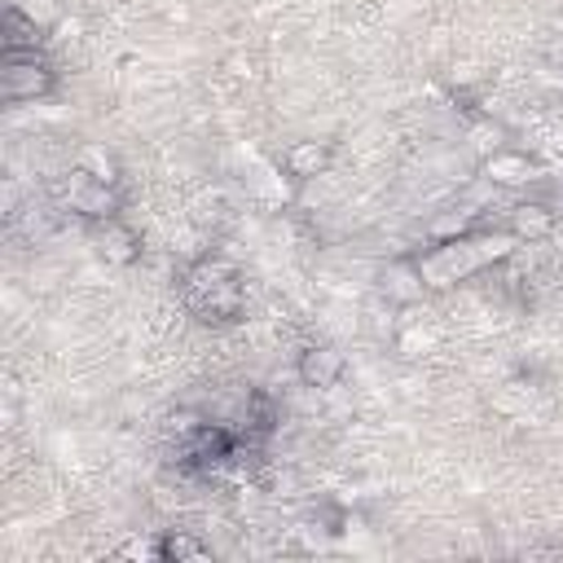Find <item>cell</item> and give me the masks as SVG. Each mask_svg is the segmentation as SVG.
Masks as SVG:
<instances>
[{
	"label": "cell",
	"instance_id": "cell-1",
	"mask_svg": "<svg viewBox=\"0 0 563 563\" xmlns=\"http://www.w3.org/2000/svg\"><path fill=\"white\" fill-rule=\"evenodd\" d=\"M515 246H519L515 233H506L501 224H488V229H471V233H457L444 242H427L422 251H413V268H418L422 286L440 295V290H453L457 282L501 268L515 255Z\"/></svg>",
	"mask_w": 563,
	"mask_h": 563
},
{
	"label": "cell",
	"instance_id": "cell-2",
	"mask_svg": "<svg viewBox=\"0 0 563 563\" xmlns=\"http://www.w3.org/2000/svg\"><path fill=\"white\" fill-rule=\"evenodd\" d=\"M180 303L202 325H233L246 312V286L242 268L224 255H207L180 273Z\"/></svg>",
	"mask_w": 563,
	"mask_h": 563
},
{
	"label": "cell",
	"instance_id": "cell-3",
	"mask_svg": "<svg viewBox=\"0 0 563 563\" xmlns=\"http://www.w3.org/2000/svg\"><path fill=\"white\" fill-rule=\"evenodd\" d=\"M48 202H57V211L84 220V224H101L114 220L123 211V185L119 180H101L88 167H70L48 185Z\"/></svg>",
	"mask_w": 563,
	"mask_h": 563
},
{
	"label": "cell",
	"instance_id": "cell-4",
	"mask_svg": "<svg viewBox=\"0 0 563 563\" xmlns=\"http://www.w3.org/2000/svg\"><path fill=\"white\" fill-rule=\"evenodd\" d=\"M0 84H4V101H13V106L44 101L57 88V70L44 57V48H35V53H0Z\"/></svg>",
	"mask_w": 563,
	"mask_h": 563
},
{
	"label": "cell",
	"instance_id": "cell-5",
	"mask_svg": "<svg viewBox=\"0 0 563 563\" xmlns=\"http://www.w3.org/2000/svg\"><path fill=\"white\" fill-rule=\"evenodd\" d=\"M541 176H545L541 163L528 150H515V145H497L493 154L479 158V180L493 185V189H532Z\"/></svg>",
	"mask_w": 563,
	"mask_h": 563
},
{
	"label": "cell",
	"instance_id": "cell-6",
	"mask_svg": "<svg viewBox=\"0 0 563 563\" xmlns=\"http://www.w3.org/2000/svg\"><path fill=\"white\" fill-rule=\"evenodd\" d=\"M501 229L515 233L519 242H550L559 229V207H550L545 198H523V202L506 207Z\"/></svg>",
	"mask_w": 563,
	"mask_h": 563
},
{
	"label": "cell",
	"instance_id": "cell-7",
	"mask_svg": "<svg viewBox=\"0 0 563 563\" xmlns=\"http://www.w3.org/2000/svg\"><path fill=\"white\" fill-rule=\"evenodd\" d=\"M343 369H347V361H343V352H339L334 343H308V347L295 356V378H299L303 387H312V391L339 387Z\"/></svg>",
	"mask_w": 563,
	"mask_h": 563
},
{
	"label": "cell",
	"instance_id": "cell-8",
	"mask_svg": "<svg viewBox=\"0 0 563 563\" xmlns=\"http://www.w3.org/2000/svg\"><path fill=\"white\" fill-rule=\"evenodd\" d=\"M92 229V238H97V255L106 260V264H114V268H128V264H136L141 260V233L132 229V224H123V216H114V220H101V224H88Z\"/></svg>",
	"mask_w": 563,
	"mask_h": 563
},
{
	"label": "cell",
	"instance_id": "cell-9",
	"mask_svg": "<svg viewBox=\"0 0 563 563\" xmlns=\"http://www.w3.org/2000/svg\"><path fill=\"white\" fill-rule=\"evenodd\" d=\"M330 163H334V145H330V141H295V145H286V154H282L286 176L299 180V185L325 176Z\"/></svg>",
	"mask_w": 563,
	"mask_h": 563
},
{
	"label": "cell",
	"instance_id": "cell-10",
	"mask_svg": "<svg viewBox=\"0 0 563 563\" xmlns=\"http://www.w3.org/2000/svg\"><path fill=\"white\" fill-rule=\"evenodd\" d=\"M35 48H44V26L26 9L9 4L0 18V53H35Z\"/></svg>",
	"mask_w": 563,
	"mask_h": 563
},
{
	"label": "cell",
	"instance_id": "cell-11",
	"mask_svg": "<svg viewBox=\"0 0 563 563\" xmlns=\"http://www.w3.org/2000/svg\"><path fill=\"white\" fill-rule=\"evenodd\" d=\"M383 295H387V303H400V308H413L427 295V286H422V277L413 268V255H405V260L383 268Z\"/></svg>",
	"mask_w": 563,
	"mask_h": 563
},
{
	"label": "cell",
	"instance_id": "cell-12",
	"mask_svg": "<svg viewBox=\"0 0 563 563\" xmlns=\"http://www.w3.org/2000/svg\"><path fill=\"white\" fill-rule=\"evenodd\" d=\"M158 559L163 563H189V559H211V545L189 532V528H167L158 532Z\"/></svg>",
	"mask_w": 563,
	"mask_h": 563
},
{
	"label": "cell",
	"instance_id": "cell-13",
	"mask_svg": "<svg viewBox=\"0 0 563 563\" xmlns=\"http://www.w3.org/2000/svg\"><path fill=\"white\" fill-rule=\"evenodd\" d=\"M471 141H475V150H479V158H484V154H493L497 145H506V128L493 123V114H479V119H471Z\"/></svg>",
	"mask_w": 563,
	"mask_h": 563
},
{
	"label": "cell",
	"instance_id": "cell-14",
	"mask_svg": "<svg viewBox=\"0 0 563 563\" xmlns=\"http://www.w3.org/2000/svg\"><path fill=\"white\" fill-rule=\"evenodd\" d=\"M79 167H88V172L101 176V180H119V167H114V158H110L101 145H84V150H79Z\"/></svg>",
	"mask_w": 563,
	"mask_h": 563
},
{
	"label": "cell",
	"instance_id": "cell-15",
	"mask_svg": "<svg viewBox=\"0 0 563 563\" xmlns=\"http://www.w3.org/2000/svg\"><path fill=\"white\" fill-rule=\"evenodd\" d=\"M119 559H158V537H132L119 545Z\"/></svg>",
	"mask_w": 563,
	"mask_h": 563
},
{
	"label": "cell",
	"instance_id": "cell-16",
	"mask_svg": "<svg viewBox=\"0 0 563 563\" xmlns=\"http://www.w3.org/2000/svg\"><path fill=\"white\" fill-rule=\"evenodd\" d=\"M79 31H84V22H79V18H62V22L53 26V40H75Z\"/></svg>",
	"mask_w": 563,
	"mask_h": 563
},
{
	"label": "cell",
	"instance_id": "cell-17",
	"mask_svg": "<svg viewBox=\"0 0 563 563\" xmlns=\"http://www.w3.org/2000/svg\"><path fill=\"white\" fill-rule=\"evenodd\" d=\"M559 194H563V176H559Z\"/></svg>",
	"mask_w": 563,
	"mask_h": 563
}]
</instances>
